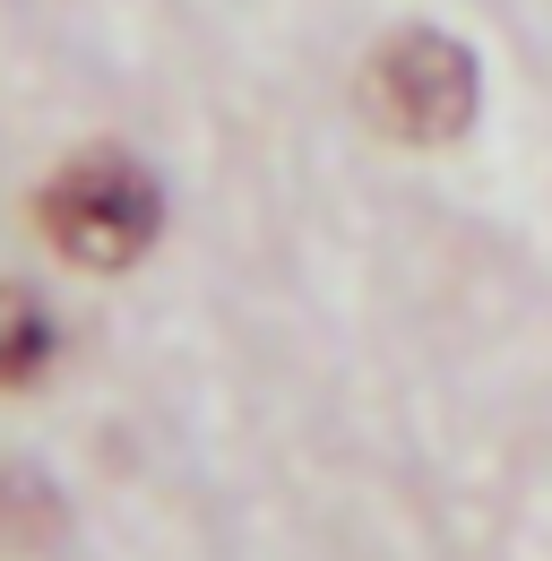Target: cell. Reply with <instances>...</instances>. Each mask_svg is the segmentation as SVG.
Returning a JSON list of instances; mask_svg holds the SVG:
<instances>
[{
	"mask_svg": "<svg viewBox=\"0 0 552 561\" xmlns=\"http://www.w3.org/2000/svg\"><path fill=\"white\" fill-rule=\"evenodd\" d=\"M363 113L406 147H449L475 122V61L449 35H389L363 70Z\"/></svg>",
	"mask_w": 552,
	"mask_h": 561,
	"instance_id": "obj_1",
	"label": "cell"
},
{
	"mask_svg": "<svg viewBox=\"0 0 552 561\" xmlns=\"http://www.w3.org/2000/svg\"><path fill=\"white\" fill-rule=\"evenodd\" d=\"M156 182L122 164V156H87V164H69L61 182L44 191V233H53V251L78 260V268H130L138 251L156 242Z\"/></svg>",
	"mask_w": 552,
	"mask_h": 561,
	"instance_id": "obj_2",
	"label": "cell"
},
{
	"mask_svg": "<svg viewBox=\"0 0 552 561\" xmlns=\"http://www.w3.org/2000/svg\"><path fill=\"white\" fill-rule=\"evenodd\" d=\"M53 320H44V302L35 294H18V285H0V389H26V380H44L53 371Z\"/></svg>",
	"mask_w": 552,
	"mask_h": 561,
	"instance_id": "obj_3",
	"label": "cell"
},
{
	"mask_svg": "<svg viewBox=\"0 0 552 561\" xmlns=\"http://www.w3.org/2000/svg\"><path fill=\"white\" fill-rule=\"evenodd\" d=\"M53 527H61L53 484H44L35 467H9V476H0V545H9V553H44Z\"/></svg>",
	"mask_w": 552,
	"mask_h": 561,
	"instance_id": "obj_4",
	"label": "cell"
}]
</instances>
